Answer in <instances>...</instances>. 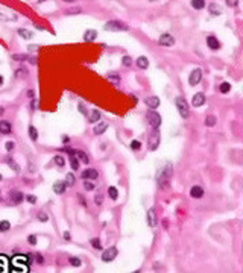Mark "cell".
<instances>
[{"instance_id":"4dcf8cb0","label":"cell","mask_w":243,"mask_h":273,"mask_svg":"<svg viewBox=\"0 0 243 273\" xmlns=\"http://www.w3.org/2000/svg\"><path fill=\"white\" fill-rule=\"evenodd\" d=\"M6 163H8V166H9L11 169H14V172H15V173H20V167H18V166L14 163V160L8 158V160H6Z\"/></svg>"},{"instance_id":"9f6ffc18","label":"cell","mask_w":243,"mask_h":273,"mask_svg":"<svg viewBox=\"0 0 243 273\" xmlns=\"http://www.w3.org/2000/svg\"><path fill=\"white\" fill-rule=\"evenodd\" d=\"M3 112H5V109H3V108H2V106H0V115H2V114H3Z\"/></svg>"},{"instance_id":"ac0fdd59","label":"cell","mask_w":243,"mask_h":273,"mask_svg":"<svg viewBox=\"0 0 243 273\" xmlns=\"http://www.w3.org/2000/svg\"><path fill=\"white\" fill-rule=\"evenodd\" d=\"M108 129V124L105 123V121H99L96 126H94V129H93V132L96 133V135H102L105 130Z\"/></svg>"},{"instance_id":"8992f818","label":"cell","mask_w":243,"mask_h":273,"mask_svg":"<svg viewBox=\"0 0 243 273\" xmlns=\"http://www.w3.org/2000/svg\"><path fill=\"white\" fill-rule=\"evenodd\" d=\"M201 81H202V70H201V68H195V70L190 73V76H188V84H190L191 87H195V85H198Z\"/></svg>"},{"instance_id":"60d3db41","label":"cell","mask_w":243,"mask_h":273,"mask_svg":"<svg viewBox=\"0 0 243 273\" xmlns=\"http://www.w3.org/2000/svg\"><path fill=\"white\" fill-rule=\"evenodd\" d=\"M210 11H211V14H214V15H219V14H220V9H217L216 5H210Z\"/></svg>"},{"instance_id":"44dd1931","label":"cell","mask_w":243,"mask_h":273,"mask_svg":"<svg viewBox=\"0 0 243 273\" xmlns=\"http://www.w3.org/2000/svg\"><path fill=\"white\" fill-rule=\"evenodd\" d=\"M88 120H90L91 123H97V121L100 120V112H99L97 109H93L91 114H90V117H88Z\"/></svg>"},{"instance_id":"f5cc1de1","label":"cell","mask_w":243,"mask_h":273,"mask_svg":"<svg viewBox=\"0 0 243 273\" xmlns=\"http://www.w3.org/2000/svg\"><path fill=\"white\" fill-rule=\"evenodd\" d=\"M35 259H37L40 264H43V256H41L40 253H37V255H35Z\"/></svg>"},{"instance_id":"d590c367","label":"cell","mask_w":243,"mask_h":273,"mask_svg":"<svg viewBox=\"0 0 243 273\" xmlns=\"http://www.w3.org/2000/svg\"><path fill=\"white\" fill-rule=\"evenodd\" d=\"M122 64H123L125 67H131V65H132V58H131V56H123Z\"/></svg>"},{"instance_id":"f35d334b","label":"cell","mask_w":243,"mask_h":273,"mask_svg":"<svg viewBox=\"0 0 243 273\" xmlns=\"http://www.w3.org/2000/svg\"><path fill=\"white\" fill-rule=\"evenodd\" d=\"M68 262H70L72 265H75V267H79V265H81V259H79V258H76V256L70 258V259H68Z\"/></svg>"},{"instance_id":"9c48e42d","label":"cell","mask_w":243,"mask_h":273,"mask_svg":"<svg viewBox=\"0 0 243 273\" xmlns=\"http://www.w3.org/2000/svg\"><path fill=\"white\" fill-rule=\"evenodd\" d=\"M81 176H82L84 181H93V179H97L99 173H97V170H94V169H87V170H84V173H82Z\"/></svg>"},{"instance_id":"db71d44e","label":"cell","mask_w":243,"mask_h":273,"mask_svg":"<svg viewBox=\"0 0 243 273\" xmlns=\"http://www.w3.org/2000/svg\"><path fill=\"white\" fill-rule=\"evenodd\" d=\"M64 238H65V240H70V232H64Z\"/></svg>"},{"instance_id":"681fc988","label":"cell","mask_w":243,"mask_h":273,"mask_svg":"<svg viewBox=\"0 0 243 273\" xmlns=\"http://www.w3.org/2000/svg\"><path fill=\"white\" fill-rule=\"evenodd\" d=\"M225 3H226L228 6H235V5H237L238 2H237V0H232V2H231V0H226V2H225Z\"/></svg>"},{"instance_id":"74e56055","label":"cell","mask_w":243,"mask_h":273,"mask_svg":"<svg viewBox=\"0 0 243 273\" xmlns=\"http://www.w3.org/2000/svg\"><path fill=\"white\" fill-rule=\"evenodd\" d=\"M37 217H38V220H40V222H43V223L49 220V215H47L46 212H43V211H40V212L37 214Z\"/></svg>"},{"instance_id":"8fae6325","label":"cell","mask_w":243,"mask_h":273,"mask_svg":"<svg viewBox=\"0 0 243 273\" xmlns=\"http://www.w3.org/2000/svg\"><path fill=\"white\" fill-rule=\"evenodd\" d=\"M23 199H25V196H23L20 191H12V193L9 194V203H12V205H18V203H22V202H23Z\"/></svg>"},{"instance_id":"ee69618b","label":"cell","mask_w":243,"mask_h":273,"mask_svg":"<svg viewBox=\"0 0 243 273\" xmlns=\"http://www.w3.org/2000/svg\"><path fill=\"white\" fill-rule=\"evenodd\" d=\"M62 150H64V152H67L70 156H75V153H76V150H75V149H72V147H64Z\"/></svg>"},{"instance_id":"603a6c76","label":"cell","mask_w":243,"mask_h":273,"mask_svg":"<svg viewBox=\"0 0 243 273\" xmlns=\"http://www.w3.org/2000/svg\"><path fill=\"white\" fill-rule=\"evenodd\" d=\"M205 0H191V6L195 8V9H202V8H205Z\"/></svg>"},{"instance_id":"bcb514c9","label":"cell","mask_w":243,"mask_h":273,"mask_svg":"<svg viewBox=\"0 0 243 273\" xmlns=\"http://www.w3.org/2000/svg\"><path fill=\"white\" fill-rule=\"evenodd\" d=\"M94 203H96V205H102V194H97V196L94 197Z\"/></svg>"},{"instance_id":"680465c9","label":"cell","mask_w":243,"mask_h":273,"mask_svg":"<svg viewBox=\"0 0 243 273\" xmlns=\"http://www.w3.org/2000/svg\"><path fill=\"white\" fill-rule=\"evenodd\" d=\"M0 181H2V176H0Z\"/></svg>"},{"instance_id":"d6986e66","label":"cell","mask_w":243,"mask_h":273,"mask_svg":"<svg viewBox=\"0 0 243 273\" xmlns=\"http://www.w3.org/2000/svg\"><path fill=\"white\" fill-rule=\"evenodd\" d=\"M135 64H137V67H138V68H141V70H146V68L149 67V61H148V58H146V56H140V58H137Z\"/></svg>"},{"instance_id":"7dc6e473","label":"cell","mask_w":243,"mask_h":273,"mask_svg":"<svg viewBox=\"0 0 243 273\" xmlns=\"http://www.w3.org/2000/svg\"><path fill=\"white\" fill-rule=\"evenodd\" d=\"M78 199H79V202H81V205H84V206H87V200L84 199V196H82V194H78Z\"/></svg>"},{"instance_id":"3957f363","label":"cell","mask_w":243,"mask_h":273,"mask_svg":"<svg viewBox=\"0 0 243 273\" xmlns=\"http://www.w3.org/2000/svg\"><path fill=\"white\" fill-rule=\"evenodd\" d=\"M146 120H148V123L151 124L152 129H158V127L161 126V115H160L158 112H155L154 109H151V111L146 114Z\"/></svg>"},{"instance_id":"e575fe53","label":"cell","mask_w":243,"mask_h":273,"mask_svg":"<svg viewBox=\"0 0 243 273\" xmlns=\"http://www.w3.org/2000/svg\"><path fill=\"white\" fill-rule=\"evenodd\" d=\"M91 246H93L94 249H97V250L102 249V243H100L99 238H93V240H91Z\"/></svg>"},{"instance_id":"6da1fadb","label":"cell","mask_w":243,"mask_h":273,"mask_svg":"<svg viewBox=\"0 0 243 273\" xmlns=\"http://www.w3.org/2000/svg\"><path fill=\"white\" fill-rule=\"evenodd\" d=\"M172 164L170 163H167L160 172H158V175H157V181H158V185L163 188V190H166L167 187H169V182H170V176H172Z\"/></svg>"},{"instance_id":"4316f807","label":"cell","mask_w":243,"mask_h":273,"mask_svg":"<svg viewBox=\"0 0 243 273\" xmlns=\"http://www.w3.org/2000/svg\"><path fill=\"white\" fill-rule=\"evenodd\" d=\"M9 228H11V223L8 220L0 222V232H6V231H9Z\"/></svg>"},{"instance_id":"1f68e13d","label":"cell","mask_w":243,"mask_h":273,"mask_svg":"<svg viewBox=\"0 0 243 273\" xmlns=\"http://www.w3.org/2000/svg\"><path fill=\"white\" fill-rule=\"evenodd\" d=\"M70 167H72V170H78V169H79V161H78V158H75V156L70 158Z\"/></svg>"},{"instance_id":"c3c4849f","label":"cell","mask_w":243,"mask_h":273,"mask_svg":"<svg viewBox=\"0 0 243 273\" xmlns=\"http://www.w3.org/2000/svg\"><path fill=\"white\" fill-rule=\"evenodd\" d=\"M28 241H29L31 244H37V237H35V235H29Z\"/></svg>"},{"instance_id":"8d00e7d4","label":"cell","mask_w":243,"mask_h":273,"mask_svg":"<svg viewBox=\"0 0 243 273\" xmlns=\"http://www.w3.org/2000/svg\"><path fill=\"white\" fill-rule=\"evenodd\" d=\"M84 188H85V191H93L94 190V184L90 182V181H84Z\"/></svg>"},{"instance_id":"ba28073f","label":"cell","mask_w":243,"mask_h":273,"mask_svg":"<svg viewBox=\"0 0 243 273\" xmlns=\"http://www.w3.org/2000/svg\"><path fill=\"white\" fill-rule=\"evenodd\" d=\"M158 44L160 46H164V47H170L175 44V38L170 35V34H163L158 40Z\"/></svg>"},{"instance_id":"f907efd6","label":"cell","mask_w":243,"mask_h":273,"mask_svg":"<svg viewBox=\"0 0 243 273\" xmlns=\"http://www.w3.org/2000/svg\"><path fill=\"white\" fill-rule=\"evenodd\" d=\"M12 58H14V59H23V61H25V59H28V56H26V55H14Z\"/></svg>"},{"instance_id":"5bb4252c","label":"cell","mask_w":243,"mask_h":273,"mask_svg":"<svg viewBox=\"0 0 243 273\" xmlns=\"http://www.w3.org/2000/svg\"><path fill=\"white\" fill-rule=\"evenodd\" d=\"M145 103H146V106H149L151 109H155V108L160 106V99H158L157 96H152V97H148V99L145 100Z\"/></svg>"},{"instance_id":"d4e9b609","label":"cell","mask_w":243,"mask_h":273,"mask_svg":"<svg viewBox=\"0 0 243 273\" xmlns=\"http://www.w3.org/2000/svg\"><path fill=\"white\" fill-rule=\"evenodd\" d=\"M18 35H20L22 38H26V40H31L34 34H32L31 31H26V29H18Z\"/></svg>"},{"instance_id":"4fadbf2b","label":"cell","mask_w":243,"mask_h":273,"mask_svg":"<svg viewBox=\"0 0 243 273\" xmlns=\"http://www.w3.org/2000/svg\"><path fill=\"white\" fill-rule=\"evenodd\" d=\"M207 46H208L211 50H217V49L220 47V43H219V40H217L216 37L210 35V37H207Z\"/></svg>"},{"instance_id":"7402d4cb","label":"cell","mask_w":243,"mask_h":273,"mask_svg":"<svg viewBox=\"0 0 243 273\" xmlns=\"http://www.w3.org/2000/svg\"><path fill=\"white\" fill-rule=\"evenodd\" d=\"M75 155H76V158H78V160H81L82 163H85V164H88V163H90L88 155H87L85 152H82V150H76V153H75Z\"/></svg>"},{"instance_id":"7c38bea8","label":"cell","mask_w":243,"mask_h":273,"mask_svg":"<svg viewBox=\"0 0 243 273\" xmlns=\"http://www.w3.org/2000/svg\"><path fill=\"white\" fill-rule=\"evenodd\" d=\"M205 103V96L202 94V93H196L195 96H193V99H191V105L195 106V108H198V106H202Z\"/></svg>"},{"instance_id":"7bdbcfd3","label":"cell","mask_w":243,"mask_h":273,"mask_svg":"<svg viewBox=\"0 0 243 273\" xmlns=\"http://www.w3.org/2000/svg\"><path fill=\"white\" fill-rule=\"evenodd\" d=\"M78 108H79V111H81V114H84V115H85V114H88V112H87V109H85V105H84L82 102H79V105H78Z\"/></svg>"},{"instance_id":"ab89813d","label":"cell","mask_w":243,"mask_h":273,"mask_svg":"<svg viewBox=\"0 0 243 273\" xmlns=\"http://www.w3.org/2000/svg\"><path fill=\"white\" fill-rule=\"evenodd\" d=\"M131 149H134V150H140V149H141V143H140V141H137V140H134V141L131 143Z\"/></svg>"},{"instance_id":"52a82bcc","label":"cell","mask_w":243,"mask_h":273,"mask_svg":"<svg viewBox=\"0 0 243 273\" xmlns=\"http://www.w3.org/2000/svg\"><path fill=\"white\" fill-rule=\"evenodd\" d=\"M117 247H114V246H111L109 249H106L105 252H103V255H102V261H105V262H109V261H112L115 256H117Z\"/></svg>"},{"instance_id":"83f0119b","label":"cell","mask_w":243,"mask_h":273,"mask_svg":"<svg viewBox=\"0 0 243 273\" xmlns=\"http://www.w3.org/2000/svg\"><path fill=\"white\" fill-rule=\"evenodd\" d=\"M219 90H220V93L226 94V93H229V90H231V84H228V82H223V84H220Z\"/></svg>"},{"instance_id":"f1b7e54d","label":"cell","mask_w":243,"mask_h":273,"mask_svg":"<svg viewBox=\"0 0 243 273\" xmlns=\"http://www.w3.org/2000/svg\"><path fill=\"white\" fill-rule=\"evenodd\" d=\"M75 182H76L75 175H73V173H67V176H65V184H67V185H75Z\"/></svg>"},{"instance_id":"9a60e30c","label":"cell","mask_w":243,"mask_h":273,"mask_svg":"<svg viewBox=\"0 0 243 273\" xmlns=\"http://www.w3.org/2000/svg\"><path fill=\"white\" fill-rule=\"evenodd\" d=\"M190 196H191V197H195V199H201V197H204V188H202V187H199V185H195V187L190 190Z\"/></svg>"},{"instance_id":"6f0895ef","label":"cell","mask_w":243,"mask_h":273,"mask_svg":"<svg viewBox=\"0 0 243 273\" xmlns=\"http://www.w3.org/2000/svg\"><path fill=\"white\" fill-rule=\"evenodd\" d=\"M2 84H3V77L0 76V87H2Z\"/></svg>"},{"instance_id":"7a4b0ae2","label":"cell","mask_w":243,"mask_h":273,"mask_svg":"<svg viewBox=\"0 0 243 273\" xmlns=\"http://www.w3.org/2000/svg\"><path fill=\"white\" fill-rule=\"evenodd\" d=\"M129 28L123 23V21H118V20H111V21H106L105 23V31H109V32H126Z\"/></svg>"},{"instance_id":"ffe728a7","label":"cell","mask_w":243,"mask_h":273,"mask_svg":"<svg viewBox=\"0 0 243 273\" xmlns=\"http://www.w3.org/2000/svg\"><path fill=\"white\" fill-rule=\"evenodd\" d=\"M96 37H97V32L94 29H88L84 34V40L85 41H93V40H96Z\"/></svg>"},{"instance_id":"b9f144b4","label":"cell","mask_w":243,"mask_h":273,"mask_svg":"<svg viewBox=\"0 0 243 273\" xmlns=\"http://www.w3.org/2000/svg\"><path fill=\"white\" fill-rule=\"evenodd\" d=\"M14 147H15V144H14L12 141H8V143L5 144V149H6L8 152H12V150H14Z\"/></svg>"},{"instance_id":"91938a15","label":"cell","mask_w":243,"mask_h":273,"mask_svg":"<svg viewBox=\"0 0 243 273\" xmlns=\"http://www.w3.org/2000/svg\"><path fill=\"white\" fill-rule=\"evenodd\" d=\"M0 199H2V197H0Z\"/></svg>"},{"instance_id":"484cf974","label":"cell","mask_w":243,"mask_h":273,"mask_svg":"<svg viewBox=\"0 0 243 273\" xmlns=\"http://www.w3.org/2000/svg\"><path fill=\"white\" fill-rule=\"evenodd\" d=\"M108 196H109L112 200H115V199L118 197V191H117V188H115V187H109V188H108Z\"/></svg>"},{"instance_id":"d6a6232c","label":"cell","mask_w":243,"mask_h":273,"mask_svg":"<svg viewBox=\"0 0 243 273\" xmlns=\"http://www.w3.org/2000/svg\"><path fill=\"white\" fill-rule=\"evenodd\" d=\"M108 79L112 81L114 84H118V82H120V76H118L117 73H109V74H108Z\"/></svg>"},{"instance_id":"816d5d0a","label":"cell","mask_w":243,"mask_h":273,"mask_svg":"<svg viewBox=\"0 0 243 273\" xmlns=\"http://www.w3.org/2000/svg\"><path fill=\"white\" fill-rule=\"evenodd\" d=\"M37 106H38V100H37V99H34V100H32V103H31V108H32V109H35Z\"/></svg>"},{"instance_id":"cb8c5ba5","label":"cell","mask_w":243,"mask_h":273,"mask_svg":"<svg viewBox=\"0 0 243 273\" xmlns=\"http://www.w3.org/2000/svg\"><path fill=\"white\" fill-rule=\"evenodd\" d=\"M29 136H31L32 141H37V138H38V130H37L35 126H29Z\"/></svg>"},{"instance_id":"836d02e7","label":"cell","mask_w":243,"mask_h":273,"mask_svg":"<svg viewBox=\"0 0 243 273\" xmlns=\"http://www.w3.org/2000/svg\"><path fill=\"white\" fill-rule=\"evenodd\" d=\"M53 161H55V164H56V166H59V167H62V166L65 164V161H64V158H62L61 155H56V156L53 158Z\"/></svg>"},{"instance_id":"f546056e","label":"cell","mask_w":243,"mask_h":273,"mask_svg":"<svg viewBox=\"0 0 243 273\" xmlns=\"http://www.w3.org/2000/svg\"><path fill=\"white\" fill-rule=\"evenodd\" d=\"M205 124L210 126V127L214 126V124H216V117H214V115H207V117H205Z\"/></svg>"},{"instance_id":"2e32d148","label":"cell","mask_w":243,"mask_h":273,"mask_svg":"<svg viewBox=\"0 0 243 273\" xmlns=\"http://www.w3.org/2000/svg\"><path fill=\"white\" fill-rule=\"evenodd\" d=\"M11 130H12V124L9 121H6V120L0 121V133L8 135V133H11Z\"/></svg>"},{"instance_id":"277c9868","label":"cell","mask_w":243,"mask_h":273,"mask_svg":"<svg viewBox=\"0 0 243 273\" xmlns=\"http://www.w3.org/2000/svg\"><path fill=\"white\" fill-rule=\"evenodd\" d=\"M160 141H161V138H160L158 129H152V132H151V135H149V140H148V147H149V150H157L158 146H160Z\"/></svg>"},{"instance_id":"e0dca14e","label":"cell","mask_w":243,"mask_h":273,"mask_svg":"<svg viewBox=\"0 0 243 273\" xmlns=\"http://www.w3.org/2000/svg\"><path fill=\"white\" fill-rule=\"evenodd\" d=\"M65 188H67V184H65V182L56 181V182L53 184V191H55V194H62V193L65 191Z\"/></svg>"},{"instance_id":"f6af8a7d","label":"cell","mask_w":243,"mask_h":273,"mask_svg":"<svg viewBox=\"0 0 243 273\" xmlns=\"http://www.w3.org/2000/svg\"><path fill=\"white\" fill-rule=\"evenodd\" d=\"M26 200H28L29 203H37V197H35L34 194H29V196H26Z\"/></svg>"},{"instance_id":"30bf717a","label":"cell","mask_w":243,"mask_h":273,"mask_svg":"<svg viewBox=\"0 0 243 273\" xmlns=\"http://www.w3.org/2000/svg\"><path fill=\"white\" fill-rule=\"evenodd\" d=\"M146 219H148V223H149V226H157L158 225V217H157V212H155V209L154 208H151L149 211H148V214H146Z\"/></svg>"},{"instance_id":"11a10c76","label":"cell","mask_w":243,"mask_h":273,"mask_svg":"<svg viewBox=\"0 0 243 273\" xmlns=\"http://www.w3.org/2000/svg\"><path fill=\"white\" fill-rule=\"evenodd\" d=\"M28 49H29V50H38V47H37V46H29Z\"/></svg>"},{"instance_id":"5b68a950","label":"cell","mask_w":243,"mask_h":273,"mask_svg":"<svg viewBox=\"0 0 243 273\" xmlns=\"http://www.w3.org/2000/svg\"><path fill=\"white\" fill-rule=\"evenodd\" d=\"M176 108H178V111H179V114H181V117L182 118H187L188 117V105H187V102H185V99L184 97H176Z\"/></svg>"}]
</instances>
